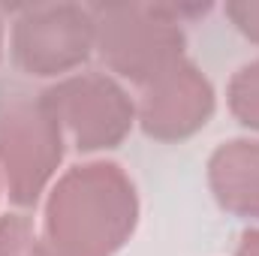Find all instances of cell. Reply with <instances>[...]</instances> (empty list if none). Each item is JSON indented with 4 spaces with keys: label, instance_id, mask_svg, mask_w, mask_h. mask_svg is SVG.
<instances>
[{
    "label": "cell",
    "instance_id": "obj_1",
    "mask_svg": "<svg viewBox=\"0 0 259 256\" xmlns=\"http://www.w3.org/2000/svg\"><path fill=\"white\" fill-rule=\"evenodd\" d=\"M139 220V196L118 163L72 166L49 193L42 214V256H115Z\"/></svg>",
    "mask_w": 259,
    "mask_h": 256
},
{
    "label": "cell",
    "instance_id": "obj_2",
    "mask_svg": "<svg viewBox=\"0 0 259 256\" xmlns=\"http://www.w3.org/2000/svg\"><path fill=\"white\" fill-rule=\"evenodd\" d=\"M94 49L112 72L136 84H148L169 66L184 61V15L208 12V6L169 3H94Z\"/></svg>",
    "mask_w": 259,
    "mask_h": 256
},
{
    "label": "cell",
    "instance_id": "obj_3",
    "mask_svg": "<svg viewBox=\"0 0 259 256\" xmlns=\"http://www.w3.org/2000/svg\"><path fill=\"white\" fill-rule=\"evenodd\" d=\"M64 160V130L46 91L0 84V181L18 208L39 202Z\"/></svg>",
    "mask_w": 259,
    "mask_h": 256
},
{
    "label": "cell",
    "instance_id": "obj_4",
    "mask_svg": "<svg viewBox=\"0 0 259 256\" xmlns=\"http://www.w3.org/2000/svg\"><path fill=\"white\" fill-rule=\"evenodd\" d=\"M46 100L81 154L118 148L136 121V106L127 91L103 72L69 75L46 91Z\"/></svg>",
    "mask_w": 259,
    "mask_h": 256
},
{
    "label": "cell",
    "instance_id": "obj_5",
    "mask_svg": "<svg viewBox=\"0 0 259 256\" xmlns=\"http://www.w3.org/2000/svg\"><path fill=\"white\" fill-rule=\"evenodd\" d=\"M94 52V18L78 3H33L12 24V61L49 78L81 66Z\"/></svg>",
    "mask_w": 259,
    "mask_h": 256
},
{
    "label": "cell",
    "instance_id": "obj_6",
    "mask_svg": "<svg viewBox=\"0 0 259 256\" xmlns=\"http://www.w3.org/2000/svg\"><path fill=\"white\" fill-rule=\"evenodd\" d=\"M214 115V88L190 61H178L145 84L136 118L145 136L181 142L205 127Z\"/></svg>",
    "mask_w": 259,
    "mask_h": 256
},
{
    "label": "cell",
    "instance_id": "obj_7",
    "mask_svg": "<svg viewBox=\"0 0 259 256\" xmlns=\"http://www.w3.org/2000/svg\"><path fill=\"white\" fill-rule=\"evenodd\" d=\"M208 184L223 211L259 220V142L232 139L220 145L208 160Z\"/></svg>",
    "mask_w": 259,
    "mask_h": 256
},
{
    "label": "cell",
    "instance_id": "obj_8",
    "mask_svg": "<svg viewBox=\"0 0 259 256\" xmlns=\"http://www.w3.org/2000/svg\"><path fill=\"white\" fill-rule=\"evenodd\" d=\"M232 115L250 130H259V61L241 66L226 91Z\"/></svg>",
    "mask_w": 259,
    "mask_h": 256
},
{
    "label": "cell",
    "instance_id": "obj_9",
    "mask_svg": "<svg viewBox=\"0 0 259 256\" xmlns=\"http://www.w3.org/2000/svg\"><path fill=\"white\" fill-rule=\"evenodd\" d=\"M0 256H42L39 235L24 214L0 217Z\"/></svg>",
    "mask_w": 259,
    "mask_h": 256
},
{
    "label": "cell",
    "instance_id": "obj_10",
    "mask_svg": "<svg viewBox=\"0 0 259 256\" xmlns=\"http://www.w3.org/2000/svg\"><path fill=\"white\" fill-rule=\"evenodd\" d=\"M226 15L250 42H259V0H232L226 3Z\"/></svg>",
    "mask_w": 259,
    "mask_h": 256
},
{
    "label": "cell",
    "instance_id": "obj_11",
    "mask_svg": "<svg viewBox=\"0 0 259 256\" xmlns=\"http://www.w3.org/2000/svg\"><path fill=\"white\" fill-rule=\"evenodd\" d=\"M235 256H259V229H244L241 232Z\"/></svg>",
    "mask_w": 259,
    "mask_h": 256
},
{
    "label": "cell",
    "instance_id": "obj_12",
    "mask_svg": "<svg viewBox=\"0 0 259 256\" xmlns=\"http://www.w3.org/2000/svg\"><path fill=\"white\" fill-rule=\"evenodd\" d=\"M0 52H3V27H0Z\"/></svg>",
    "mask_w": 259,
    "mask_h": 256
}]
</instances>
